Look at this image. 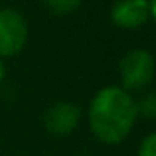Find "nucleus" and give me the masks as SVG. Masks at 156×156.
<instances>
[{"mask_svg": "<svg viewBox=\"0 0 156 156\" xmlns=\"http://www.w3.org/2000/svg\"><path fill=\"white\" fill-rule=\"evenodd\" d=\"M28 40V24L14 8L0 10V55H14Z\"/></svg>", "mask_w": 156, "mask_h": 156, "instance_id": "3", "label": "nucleus"}, {"mask_svg": "<svg viewBox=\"0 0 156 156\" xmlns=\"http://www.w3.org/2000/svg\"><path fill=\"white\" fill-rule=\"evenodd\" d=\"M46 8H50V10H53L55 14H67V12L75 10V8H79V2H48Z\"/></svg>", "mask_w": 156, "mask_h": 156, "instance_id": "7", "label": "nucleus"}, {"mask_svg": "<svg viewBox=\"0 0 156 156\" xmlns=\"http://www.w3.org/2000/svg\"><path fill=\"white\" fill-rule=\"evenodd\" d=\"M2 75H4V67H2V63H0V81H2Z\"/></svg>", "mask_w": 156, "mask_h": 156, "instance_id": "9", "label": "nucleus"}, {"mask_svg": "<svg viewBox=\"0 0 156 156\" xmlns=\"http://www.w3.org/2000/svg\"><path fill=\"white\" fill-rule=\"evenodd\" d=\"M46 129L53 134H67L79 122V107L71 103H55L46 113Z\"/></svg>", "mask_w": 156, "mask_h": 156, "instance_id": "5", "label": "nucleus"}, {"mask_svg": "<svg viewBox=\"0 0 156 156\" xmlns=\"http://www.w3.org/2000/svg\"><path fill=\"white\" fill-rule=\"evenodd\" d=\"M136 115V103L125 89L105 87L91 101L89 122L97 138L107 144H117L129 136Z\"/></svg>", "mask_w": 156, "mask_h": 156, "instance_id": "1", "label": "nucleus"}, {"mask_svg": "<svg viewBox=\"0 0 156 156\" xmlns=\"http://www.w3.org/2000/svg\"><path fill=\"white\" fill-rule=\"evenodd\" d=\"M154 12V2L144 0H129V2H117L111 8V18L121 28H136L144 24Z\"/></svg>", "mask_w": 156, "mask_h": 156, "instance_id": "4", "label": "nucleus"}, {"mask_svg": "<svg viewBox=\"0 0 156 156\" xmlns=\"http://www.w3.org/2000/svg\"><path fill=\"white\" fill-rule=\"evenodd\" d=\"M138 156H156V134H148L142 142Z\"/></svg>", "mask_w": 156, "mask_h": 156, "instance_id": "8", "label": "nucleus"}, {"mask_svg": "<svg viewBox=\"0 0 156 156\" xmlns=\"http://www.w3.org/2000/svg\"><path fill=\"white\" fill-rule=\"evenodd\" d=\"M119 71H121L122 85L126 89L138 91V89L146 87L152 81L154 57H152V53L146 51V50H133L121 59Z\"/></svg>", "mask_w": 156, "mask_h": 156, "instance_id": "2", "label": "nucleus"}, {"mask_svg": "<svg viewBox=\"0 0 156 156\" xmlns=\"http://www.w3.org/2000/svg\"><path fill=\"white\" fill-rule=\"evenodd\" d=\"M136 111H138V113H142L144 117L152 119L154 115H156V99H154V93H148V95H146L144 99L136 105Z\"/></svg>", "mask_w": 156, "mask_h": 156, "instance_id": "6", "label": "nucleus"}]
</instances>
